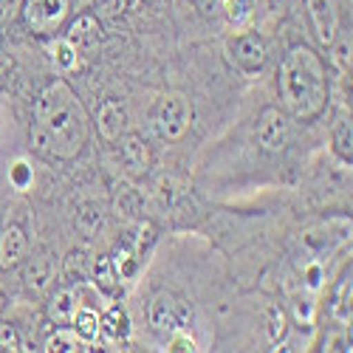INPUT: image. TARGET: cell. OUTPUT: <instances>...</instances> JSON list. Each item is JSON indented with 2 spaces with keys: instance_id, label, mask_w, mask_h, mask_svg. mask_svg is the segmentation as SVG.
Masks as SVG:
<instances>
[{
  "instance_id": "2",
  "label": "cell",
  "mask_w": 353,
  "mask_h": 353,
  "mask_svg": "<svg viewBox=\"0 0 353 353\" xmlns=\"http://www.w3.org/2000/svg\"><path fill=\"white\" fill-rule=\"evenodd\" d=\"M34 125L51 141V159L71 161L88 144V113L65 79L48 82L34 99Z\"/></svg>"
},
{
  "instance_id": "15",
  "label": "cell",
  "mask_w": 353,
  "mask_h": 353,
  "mask_svg": "<svg viewBox=\"0 0 353 353\" xmlns=\"http://www.w3.org/2000/svg\"><path fill=\"white\" fill-rule=\"evenodd\" d=\"M257 9H260V0H223L221 6L232 32H249L257 20Z\"/></svg>"
},
{
  "instance_id": "33",
  "label": "cell",
  "mask_w": 353,
  "mask_h": 353,
  "mask_svg": "<svg viewBox=\"0 0 353 353\" xmlns=\"http://www.w3.org/2000/svg\"><path fill=\"white\" fill-rule=\"evenodd\" d=\"M3 308H6V297H3V294H0V314H3Z\"/></svg>"
},
{
  "instance_id": "27",
  "label": "cell",
  "mask_w": 353,
  "mask_h": 353,
  "mask_svg": "<svg viewBox=\"0 0 353 353\" xmlns=\"http://www.w3.org/2000/svg\"><path fill=\"white\" fill-rule=\"evenodd\" d=\"M0 350H20V334L12 322H0Z\"/></svg>"
},
{
  "instance_id": "5",
  "label": "cell",
  "mask_w": 353,
  "mask_h": 353,
  "mask_svg": "<svg viewBox=\"0 0 353 353\" xmlns=\"http://www.w3.org/2000/svg\"><path fill=\"white\" fill-rule=\"evenodd\" d=\"M226 51L232 57L234 68H238L241 74H246V77H257L263 68H266V63H269V43L263 40L257 32H252V28H249V32L234 34L229 40Z\"/></svg>"
},
{
  "instance_id": "10",
  "label": "cell",
  "mask_w": 353,
  "mask_h": 353,
  "mask_svg": "<svg viewBox=\"0 0 353 353\" xmlns=\"http://www.w3.org/2000/svg\"><path fill=\"white\" fill-rule=\"evenodd\" d=\"M97 130H99V136H102L105 141H110V144L119 139L122 133H128V108H125L122 99L110 97V99H105V102L99 105Z\"/></svg>"
},
{
  "instance_id": "31",
  "label": "cell",
  "mask_w": 353,
  "mask_h": 353,
  "mask_svg": "<svg viewBox=\"0 0 353 353\" xmlns=\"http://www.w3.org/2000/svg\"><path fill=\"white\" fill-rule=\"evenodd\" d=\"M334 46H336V43H334ZM336 60H339L342 68H345V65L350 68V40H342V43L336 46Z\"/></svg>"
},
{
  "instance_id": "8",
  "label": "cell",
  "mask_w": 353,
  "mask_h": 353,
  "mask_svg": "<svg viewBox=\"0 0 353 353\" xmlns=\"http://www.w3.org/2000/svg\"><path fill=\"white\" fill-rule=\"evenodd\" d=\"M113 144H116V159H119V164L125 167V172L144 175L150 170V164H153L150 144H147L139 133H122Z\"/></svg>"
},
{
  "instance_id": "13",
  "label": "cell",
  "mask_w": 353,
  "mask_h": 353,
  "mask_svg": "<svg viewBox=\"0 0 353 353\" xmlns=\"http://www.w3.org/2000/svg\"><path fill=\"white\" fill-rule=\"evenodd\" d=\"M23 283L32 294H46L54 283V260L48 252H37L26 260L23 266Z\"/></svg>"
},
{
  "instance_id": "28",
  "label": "cell",
  "mask_w": 353,
  "mask_h": 353,
  "mask_svg": "<svg viewBox=\"0 0 353 353\" xmlns=\"http://www.w3.org/2000/svg\"><path fill=\"white\" fill-rule=\"evenodd\" d=\"M12 181H14V187H28L32 184V167H28L26 161H17L14 164V170H12Z\"/></svg>"
},
{
  "instance_id": "6",
  "label": "cell",
  "mask_w": 353,
  "mask_h": 353,
  "mask_svg": "<svg viewBox=\"0 0 353 353\" xmlns=\"http://www.w3.org/2000/svg\"><path fill=\"white\" fill-rule=\"evenodd\" d=\"M147 319H150L153 331L159 334H172V331H181L187 322L192 319V311H190V303L175 297L170 291H159L150 308H147Z\"/></svg>"
},
{
  "instance_id": "11",
  "label": "cell",
  "mask_w": 353,
  "mask_h": 353,
  "mask_svg": "<svg viewBox=\"0 0 353 353\" xmlns=\"http://www.w3.org/2000/svg\"><path fill=\"white\" fill-rule=\"evenodd\" d=\"M79 54H88V51H94L99 43H102V26L99 20L91 14V12H85L79 14L71 26H68V32L63 34Z\"/></svg>"
},
{
  "instance_id": "7",
  "label": "cell",
  "mask_w": 353,
  "mask_h": 353,
  "mask_svg": "<svg viewBox=\"0 0 353 353\" xmlns=\"http://www.w3.org/2000/svg\"><path fill=\"white\" fill-rule=\"evenodd\" d=\"M305 9L314 26V34L316 43L322 48H331L339 37V9H336V0H305Z\"/></svg>"
},
{
  "instance_id": "4",
  "label": "cell",
  "mask_w": 353,
  "mask_h": 353,
  "mask_svg": "<svg viewBox=\"0 0 353 353\" xmlns=\"http://www.w3.org/2000/svg\"><path fill=\"white\" fill-rule=\"evenodd\" d=\"M71 12V0H23V23L34 37H57Z\"/></svg>"
},
{
  "instance_id": "32",
  "label": "cell",
  "mask_w": 353,
  "mask_h": 353,
  "mask_svg": "<svg viewBox=\"0 0 353 353\" xmlns=\"http://www.w3.org/2000/svg\"><path fill=\"white\" fill-rule=\"evenodd\" d=\"M195 6H198L203 14H218L221 6H223V0H195Z\"/></svg>"
},
{
  "instance_id": "26",
  "label": "cell",
  "mask_w": 353,
  "mask_h": 353,
  "mask_svg": "<svg viewBox=\"0 0 353 353\" xmlns=\"http://www.w3.org/2000/svg\"><path fill=\"white\" fill-rule=\"evenodd\" d=\"M336 316L345 322V319H350V269H347V274L342 277V283H339V291H336Z\"/></svg>"
},
{
  "instance_id": "17",
  "label": "cell",
  "mask_w": 353,
  "mask_h": 353,
  "mask_svg": "<svg viewBox=\"0 0 353 353\" xmlns=\"http://www.w3.org/2000/svg\"><path fill=\"white\" fill-rule=\"evenodd\" d=\"M105 223H108L105 207H102V203H94V201L82 203V207L77 210V215H74L77 232L82 234V238H88V241L97 238V234H102L105 232Z\"/></svg>"
},
{
  "instance_id": "23",
  "label": "cell",
  "mask_w": 353,
  "mask_h": 353,
  "mask_svg": "<svg viewBox=\"0 0 353 353\" xmlns=\"http://www.w3.org/2000/svg\"><path fill=\"white\" fill-rule=\"evenodd\" d=\"M334 153L350 164L353 161V128H350V119H339L336 128H334Z\"/></svg>"
},
{
  "instance_id": "12",
  "label": "cell",
  "mask_w": 353,
  "mask_h": 353,
  "mask_svg": "<svg viewBox=\"0 0 353 353\" xmlns=\"http://www.w3.org/2000/svg\"><path fill=\"white\" fill-rule=\"evenodd\" d=\"M28 254V234L20 223H9L0 229V269H14Z\"/></svg>"
},
{
  "instance_id": "18",
  "label": "cell",
  "mask_w": 353,
  "mask_h": 353,
  "mask_svg": "<svg viewBox=\"0 0 353 353\" xmlns=\"http://www.w3.org/2000/svg\"><path fill=\"white\" fill-rule=\"evenodd\" d=\"M99 334H105V339H110V342L125 339L130 334V319H128L125 308L113 305L105 316H99Z\"/></svg>"
},
{
  "instance_id": "3",
  "label": "cell",
  "mask_w": 353,
  "mask_h": 353,
  "mask_svg": "<svg viewBox=\"0 0 353 353\" xmlns=\"http://www.w3.org/2000/svg\"><path fill=\"white\" fill-rule=\"evenodd\" d=\"M150 125L153 130L167 139V141H179L190 125H192V105L187 97L181 94H164L156 99V105L150 108Z\"/></svg>"
},
{
  "instance_id": "20",
  "label": "cell",
  "mask_w": 353,
  "mask_h": 353,
  "mask_svg": "<svg viewBox=\"0 0 353 353\" xmlns=\"http://www.w3.org/2000/svg\"><path fill=\"white\" fill-rule=\"evenodd\" d=\"M91 263H94V257L88 254L85 249L68 252L65 260H63V274H65V280H68V283H85L88 274H91Z\"/></svg>"
},
{
  "instance_id": "9",
  "label": "cell",
  "mask_w": 353,
  "mask_h": 353,
  "mask_svg": "<svg viewBox=\"0 0 353 353\" xmlns=\"http://www.w3.org/2000/svg\"><path fill=\"white\" fill-rule=\"evenodd\" d=\"M257 144L266 153H283L288 144V122L277 108H266L257 119Z\"/></svg>"
},
{
  "instance_id": "1",
  "label": "cell",
  "mask_w": 353,
  "mask_h": 353,
  "mask_svg": "<svg viewBox=\"0 0 353 353\" xmlns=\"http://www.w3.org/2000/svg\"><path fill=\"white\" fill-rule=\"evenodd\" d=\"M277 97L283 110L297 122H314L325 113L331 82L316 48L297 43L285 51L277 68Z\"/></svg>"
},
{
  "instance_id": "19",
  "label": "cell",
  "mask_w": 353,
  "mask_h": 353,
  "mask_svg": "<svg viewBox=\"0 0 353 353\" xmlns=\"http://www.w3.org/2000/svg\"><path fill=\"white\" fill-rule=\"evenodd\" d=\"M51 60L54 65L71 74V71H79L82 68V54L65 40V37H54V46H51Z\"/></svg>"
},
{
  "instance_id": "14",
  "label": "cell",
  "mask_w": 353,
  "mask_h": 353,
  "mask_svg": "<svg viewBox=\"0 0 353 353\" xmlns=\"http://www.w3.org/2000/svg\"><path fill=\"white\" fill-rule=\"evenodd\" d=\"M79 291L74 285H65L60 291H54L51 294V300L46 303V314L51 322H57V325H71V319L79 308Z\"/></svg>"
},
{
  "instance_id": "22",
  "label": "cell",
  "mask_w": 353,
  "mask_h": 353,
  "mask_svg": "<svg viewBox=\"0 0 353 353\" xmlns=\"http://www.w3.org/2000/svg\"><path fill=\"white\" fill-rule=\"evenodd\" d=\"M71 325H74V331H77L82 339L94 342V339L99 336V314H97L94 308H88V305H79L77 314H74V319H71Z\"/></svg>"
},
{
  "instance_id": "30",
  "label": "cell",
  "mask_w": 353,
  "mask_h": 353,
  "mask_svg": "<svg viewBox=\"0 0 353 353\" xmlns=\"http://www.w3.org/2000/svg\"><path fill=\"white\" fill-rule=\"evenodd\" d=\"M170 350H195V342H192L187 334H181V331H172Z\"/></svg>"
},
{
  "instance_id": "29",
  "label": "cell",
  "mask_w": 353,
  "mask_h": 353,
  "mask_svg": "<svg viewBox=\"0 0 353 353\" xmlns=\"http://www.w3.org/2000/svg\"><path fill=\"white\" fill-rule=\"evenodd\" d=\"M260 6L266 9L272 17H285L288 6H291V0H260Z\"/></svg>"
},
{
  "instance_id": "16",
  "label": "cell",
  "mask_w": 353,
  "mask_h": 353,
  "mask_svg": "<svg viewBox=\"0 0 353 353\" xmlns=\"http://www.w3.org/2000/svg\"><path fill=\"white\" fill-rule=\"evenodd\" d=\"M88 280H91L97 285V291L105 294V297H119V291H122V277L116 274L108 254H102L91 263V274H88Z\"/></svg>"
},
{
  "instance_id": "25",
  "label": "cell",
  "mask_w": 353,
  "mask_h": 353,
  "mask_svg": "<svg viewBox=\"0 0 353 353\" xmlns=\"http://www.w3.org/2000/svg\"><path fill=\"white\" fill-rule=\"evenodd\" d=\"M269 336H272V342H285V336H288V314L280 305H274L269 311Z\"/></svg>"
},
{
  "instance_id": "34",
  "label": "cell",
  "mask_w": 353,
  "mask_h": 353,
  "mask_svg": "<svg viewBox=\"0 0 353 353\" xmlns=\"http://www.w3.org/2000/svg\"><path fill=\"white\" fill-rule=\"evenodd\" d=\"M144 3H159V0H144Z\"/></svg>"
},
{
  "instance_id": "24",
  "label": "cell",
  "mask_w": 353,
  "mask_h": 353,
  "mask_svg": "<svg viewBox=\"0 0 353 353\" xmlns=\"http://www.w3.org/2000/svg\"><path fill=\"white\" fill-rule=\"evenodd\" d=\"M116 210H119V215L136 218L141 210V195L133 187H119L116 190Z\"/></svg>"
},
{
  "instance_id": "21",
  "label": "cell",
  "mask_w": 353,
  "mask_h": 353,
  "mask_svg": "<svg viewBox=\"0 0 353 353\" xmlns=\"http://www.w3.org/2000/svg\"><path fill=\"white\" fill-rule=\"evenodd\" d=\"M91 345L94 342H88V339H82L74 328H57L51 336H48V342H46V350H91Z\"/></svg>"
}]
</instances>
